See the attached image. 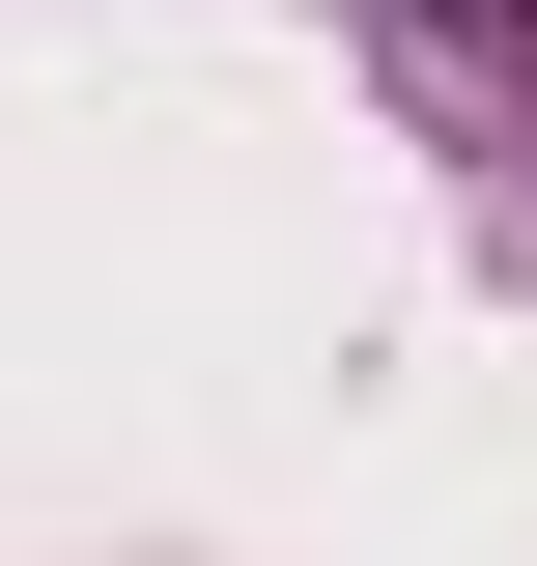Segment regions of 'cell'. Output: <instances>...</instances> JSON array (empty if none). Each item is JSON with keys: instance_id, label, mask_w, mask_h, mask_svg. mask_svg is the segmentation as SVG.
Masks as SVG:
<instances>
[{"instance_id": "1", "label": "cell", "mask_w": 537, "mask_h": 566, "mask_svg": "<svg viewBox=\"0 0 537 566\" xmlns=\"http://www.w3.org/2000/svg\"><path fill=\"white\" fill-rule=\"evenodd\" d=\"M453 29H537V0H453Z\"/></svg>"}]
</instances>
